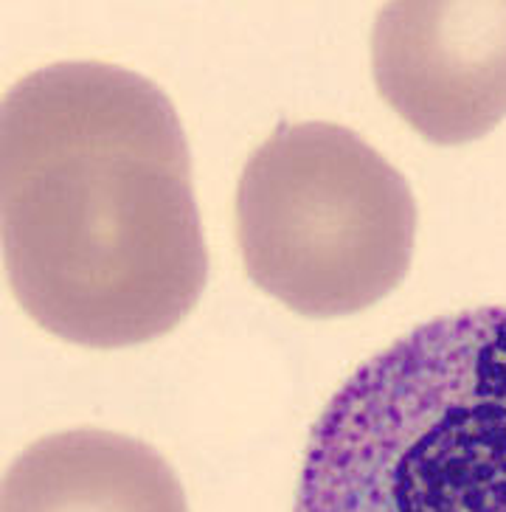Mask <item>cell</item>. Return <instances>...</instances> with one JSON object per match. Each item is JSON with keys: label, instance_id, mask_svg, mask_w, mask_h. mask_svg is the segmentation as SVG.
<instances>
[{"label": "cell", "instance_id": "3957f363", "mask_svg": "<svg viewBox=\"0 0 506 512\" xmlns=\"http://www.w3.org/2000/svg\"><path fill=\"white\" fill-rule=\"evenodd\" d=\"M237 240L253 285L307 318H341L405 279L417 200L400 169L332 121L279 124L237 186Z\"/></svg>", "mask_w": 506, "mask_h": 512}, {"label": "cell", "instance_id": "7a4b0ae2", "mask_svg": "<svg viewBox=\"0 0 506 512\" xmlns=\"http://www.w3.org/2000/svg\"><path fill=\"white\" fill-rule=\"evenodd\" d=\"M296 512H506V307L360 363L310 431Z\"/></svg>", "mask_w": 506, "mask_h": 512}, {"label": "cell", "instance_id": "277c9868", "mask_svg": "<svg viewBox=\"0 0 506 512\" xmlns=\"http://www.w3.org/2000/svg\"><path fill=\"white\" fill-rule=\"evenodd\" d=\"M372 74L405 124L439 147L506 116V0H397L372 31Z\"/></svg>", "mask_w": 506, "mask_h": 512}, {"label": "cell", "instance_id": "6da1fadb", "mask_svg": "<svg viewBox=\"0 0 506 512\" xmlns=\"http://www.w3.org/2000/svg\"><path fill=\"white\" fill-rule=\"evenodd\" d=\"M0 231L17 304L90 349L155 341L209 282L192 158L152 79L54 62L0 107Z\"/></svg>", "mask_w": 506, "mask_h": 512}, {"label": "cell", "instance_id": "5b68a950", "mask_svg": "<svg viewBox=\"0 0 506 512\" xmlns=\"http://www.w3.org/2000/svg\"><path fill=\"white\" fill-rule=\"evenodd\" d=\"M0 512H189L178 473L141 439L71 428L31 442L3 473Z\"/></svg>", "mask_w": 506, "mask_h": 512}]
</instances>
